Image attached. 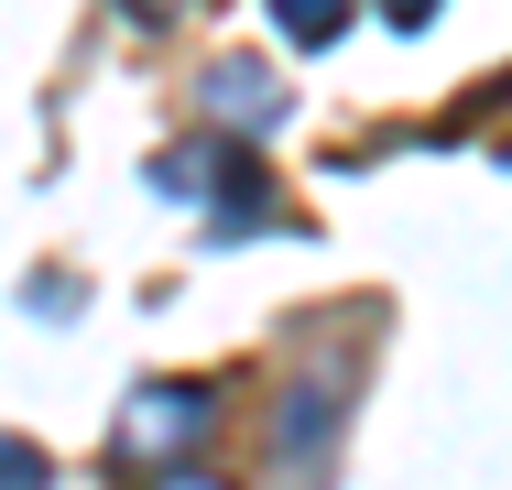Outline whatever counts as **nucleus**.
Wrapping results in <instances>:
<instances>
[{
    "instance_id": "obj_1",
    "label": "nucleus",
    "mask_w": 512,
    "mask_h": 490,
    "mask_svg": "<svg viewBox=\"0 0 512 490\" xmlns=\"http://www.w3.org/2000/svg\"><path fill=\"white\" fill-rule=\"evenodd\" d=\"M284 22H295V33H316V44H327V33L349 22V0H284Z\"/></svg>"
},
{
    "instance_id": "obj_2",
    "label": "nucleus",
    "mask_w": 512,
    "mask_h": 490,
    "mask_svg": "<svg viewBox=\"0 0 512 490\" xmlns=\"http://www.w3.org/2000/svg\"><path fill=\"white\" fill-rule=\"evenodd\" d=\"M44 469H33V447H0V490H33Z\"/></svg>"
},
{
    "instance_id": "obj_3",
    "label": "nucleus",
    "mask_w": 512,
    "mask_h": 490,
    "mask_svg": "<svg viewBox=\"0 0 512 490\" xmlns=\"http://www.w3.org/2000/svg\"><path fill=\"white\" fill-rule=\"evenodd\" d=\"M425 11H436V0H393V22H425Z\"/></svg>"
}]
</instances>
